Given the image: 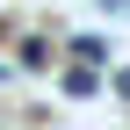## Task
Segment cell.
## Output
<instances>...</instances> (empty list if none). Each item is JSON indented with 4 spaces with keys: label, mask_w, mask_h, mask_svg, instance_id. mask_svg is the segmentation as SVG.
Masks as SVG:
<instances>
[{
    "label": "cell",
    "mask_w": 130,
    "mask_h": 130,
    "mask_svg": "<svg viewBox=\"0 0 130 130\" xmlns=\"http://www.w3.org/2000/svg\"><path fill=\"white\" fill-rule=\"evenodd\" d=\"M116 94H123V101H130V72H116Z\"/></svg>",
    "instance_id": "obj_1"
}]
</instances>
